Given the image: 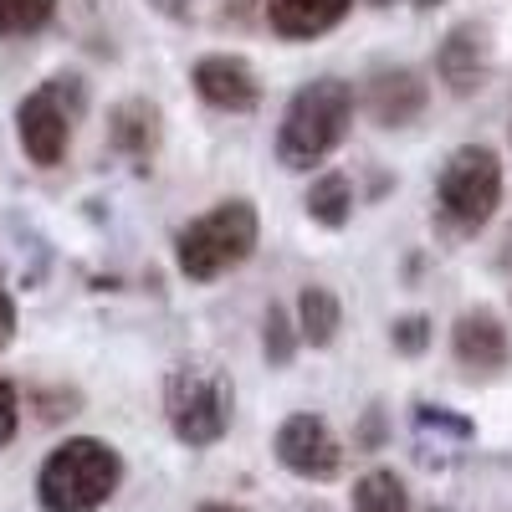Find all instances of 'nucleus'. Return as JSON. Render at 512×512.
<instances>
[{
	"label": "nucleus",
	"mask_w": 512,
	"mask_h": 512,
	"mask_svg": "<svg viewBox=\"0 0 512 512\" xmlns=\"http://www.w3.org/2000/svg\"><path fill=\"white\" fill-rule=\"evenodd\" d=\"M21 431V400H16V384L0 379V446H11Z\"/></svg>",
	"instance_id": "nucleus-20"
},
{
	"label": "nucleus",
	"mask_w": 512,
	"mask_h": 512,
	"mask_svg": "<svg viewBox=\"0 0 512 512\" xmlns=\"http://www.w3.org/2000/svg\"><path fill=\"white\" fill-rule=\"evenodd\" d=\"M364 103L379 128H410L425 113V103H431V88H425V77L415 67H379L369 77Z\"/></svg>",
	"instance_id": "nucleus-10"
},
{
	"label": "nucleus",
	"mask_w": 512,
	"mask_h": 512,
	"mask_svg": "<svg viewBox=\"0 0 512 512\" xmlns=\"http://www.w3.org/2000/svg\"><path fill=\"white\" fill-rule=\"evenodd\" d=\"M16 338V303H11V292L0 287V349H6Z\"/></svg>",
	"instance_id": "nucleus-21"
},
{
	"label": "nucleus",
	"mask_w": 512,
	"mask_h": 512,
	"mask_svg": "<svg viewBox=\"0 0 512 512\" xmlns=\"http://www.w3.org/2000/svg\"><path fill=\"white\" fill-rule=\"evenodd\" d=\"M436 77L446 82L451 98H472L487 88L492 77V41H487V26L477 21H461L446 31L441 52H436Z\"/></svg>",
	"instance_id": "nucleus-8"
},
{
	"label": "nucleus",
	"mask_w": 512,
	"mask_h": 512,
	"mask_svg": "<svg viewBox=\"0 0 512 512\" xmlns=\"http://www.w3.org/2000/svg\"><path fill=\"white\" fill-rule=\"evenodd\" d=\"M72 118H77V82L72 77L41 82L36 93H26L16 108V134H21L26 159L41 169L62 164V154L72 144Z\"/></svg>",
	"instance_id": "nucleus-6"
},
{
	"label": "nucleus",
	"mask_w": 512,
	"mask_h": 512,
	"mask_svg": "<svg viewBox=\"0 0 512 512\" xmlns=\"http://www.w3.org/2000/svg\"><path fill=\"white\" fill-rule=\"evenodd\" d=\"M256 236H262V221H256L251 200H221L216 210L195 216L180 241H175V262L190 282H216L226 272H236L246 256L256 251Z\"/></svg>",
	"instance_id": "nucleus-3"
},
{
	"label": "nucleus",
	"mask_w": 512,
	"mask_h": 512,
	"mask_svg": "<svg viewBox=\"0 0 512 512\" xmlns=\"http://www.w3.org/2000/svg\"><path fill=\"white\" fill-rule=\"evenodd\" d=\"M308 216L318 221V226H328V231H338V226H349V216H354V185H349V175H338V169H328V175H318L313 185H308Z\"/></svg>",
	"instance_id": "nucleus-15"
},
{
	"label": "nucleus",
	"mask_w": 512,
	"mask_h": 512,
	"mask_svg": "<svg viewBox=\"0 0 512 512\" xmlns=\"http://www.w3.org/2000/svg\"><path fill=\"white\" fill-rule=\"evenodd\" d=\"M415 6H441V0H415Z\"/></svg>",
	"instance_id": "nucleus-26"
},
{
	"label": "nucleus",
	"mask_w": 512,
	"mask_h": 512,
	"mask_svg": "<svg viewBox=\"0 0 512 512\" xmlns=\"http://www.w3.org/2000/svg\"><path fill=\"white\" fill-rule=\"evenodd\" d=\"M57 16V0H0V41L31 36Z\"/></svg>",
	"instance_id": "nucleus-17"
},
{
	"label": "nucleus",
	"mask_w": 512,
	"mask_h": 512,
	"mask_svg": "<svg viewBox=\"0 0 512 512\" xmlns=\"http://www.w3.org/2000/svg\"><path fill=\"white\" fill-rule=\"evenodd\" d=\"M164 415H169V431H175L180 446L210 451L231 431L236 390H231V379L221 369L180 364V369H169V379H164Z\"/></svg>",
	"instance_id": "nucleus-4"
},
{
	"label": "nucleus",
	"mask_w": 512,
	"mask_h": 512,
	"mask_svg": "<svg viewBox=\"0 0 512 512\" xmlns=\"http://www.w3.org/2000/svg\"><path fill=\"white\" fill-rule=\"evenodd\" d=\"M354 123V88L344 77H313L292 93L282 128H277V159L282 169H313L349 139Z\"/></svg>",
	"instance_id": "nucleus-1"
},
{
	"label": "nucleus",
	"mask_w": 512,
	"mask_h": 512,
	"mask_svg": "<svg viewBox=\"0 0 512 512\" xmlns=\"http://www.w3.org/2000/svg\"><path fill=\"white\" fill-rule=\"evenodd\" d=\"M108 134H113V149H118V154H128V159L144 164V159L159 149V113H154V103H144V98L118 103Z\"/></svg>",
	"instance_id": "nucleus-13"
},
{
	"label": "nucleus",
	"mask_w": 512,
	"mask_h": 512,
	"mask_svg": "<svg viewBox=\"0 0 512 512\" xmlns=\"http://www.w3.org/2000/svg\"><path fill=\"white\" fill-rule=\"evenodd\" d=\"M369 6H395V0H369Z\"/></svg>",
	"instance_id": "nucleus-25"
},
{
	"label": "nucleus",
	"mask_w": 512,
	"mask_h": 512,
	"mask_svg": "<svg viewBox=\"0 0 512 512\" xmlns=\"http://www.w3.org/2000/svg\"><path fill=\"white\" fill-rule=\"evenodd\" d=\"M297 344H303V338H297V323L272 303L267 308V318H262V354H267V364H292V354H297Z\"/></svg>",
	"instance_id": "nucleus-18"
},
{
	"label": "nucleus",
	"mask_w": 512,
	"mask_h": 512,
	"mask_svg": "<svg viewBox=\"0 0 512 512\" xmlns=\"http://www.w3.org/2000/svg\"><path fill=\"white\" fill-rule=\"evenodd\" d=\"M390 338H395V349L400 354H425L431 349V318L425 313H410V318H395V328H390Z\"/></svg>",
	"instance_id": "nucleus-19"
},
{
	"label": "nucleus",
	"mask_w": 512,
	"mask_h": 512,
	"mask_svg": "<svg viewBox=\"0 0 512 512\" xmlns=\"http://www.w3.org/2000/svg\"><path fill=\"white\" fill-rule=\"evenodd\" d=\"M195 93L210 103V108H221V113H251L256 103H262V82H256L251 62L246 57H231V52H216V57H200L195 72Z\"/></svg>",
	"instance_id": "nucleus-9"
},
{
	"label": "nucleus",
	"mask_w": 512,
	"mask_h": 512,
	"mask_svg": "<svg viewBox=\"0 0 512 512\" xmlns=\"http://www.w3.org/2000/svg\"><path fill=\"white\" fill-rule=\"evenodd\" d=\"M431 512H446V507H431Z\"/></svg>",
	"instance_id": "nucleus-27"
},
{
	"label": "nucleus",
	"mask_w": 512,
	"mask_h": 512,
	"mask_svg": "<svg viewBox=\"0 0 512 512\" xmlns=\"http://www.w3.org/2000/svg\"><path fill=\"white\" fill-rule=\"evenodd\" d=\"M195 512H246V507H236V502H200Z\"/></svg>",
	"instance_id": "nucleus-24"
},
{
	"label": "nucleus",
	"mask_w": 512,
	"mask_h": 512,
	"mask_svg": "<svg viewBox=\"0 0 512 512\" xmlns=\"http://www.w3.org/2000/svg\"><path fill=\"white\" fill-rule=\"evenodd\" d=\"M436 205L451 231L461 236H477L502 205V159L487 144H461L446 169H441V185H436Z\"/></svg>",
	"instance_id": "nucleus-5"
},
{
	"label": "nucleus",
	"mask_w": 512,
	"mask_h": 512,
	"mask_svg": "<svg viewBox=\"0 0 512 512\" xmlns=\"http://www.w3.org/2000/svg\"><path fill=\"white\" fill-rule=\"evenodd\" d=\"M354 0H267V21L282 41H313L349 16Z\"/></svg>",
	"instance_id": "nucleus-12"
},
{
	"label": "nucleus",
	"mask_w": 512,
	"mask_h": 512,
	"mask_svg": "<svg viewBox=\"0 0 512 512\" xmlns=\"http://www.w3.org/2000/svg\"><path fill=\"white\" fill-rule=\"evenodd\" d=\"M277 461L303 482H333L344 472V441L333 436L323 415H287L277 425Z\"/></svg>",
	"instance_id": "nucleus-7"
},
{
	"label": "nucleus",
	"mask_w": 512,
	"mask_h": 512,
	"mask_svg": "<svg viewBox=\"0 0 512 512\" xmlns=\"http://www.w3.org/2000/svg\"><path fill=\"white\" fill-rule=\"evenodd\" d=\"M451 354L461 369H472V374H497L512 364V338L502 328L497 313L477 308V313H461L456 328H451Z\"/></svg>",
	"instance_id": "nucleus-11"
},
{
	"label": "nucleus",
	"mask_w": 512,
	"mask_h": 512,
	"mask_svg": "<svg viewBox=\"0 0 512 512\" xmlns=\"http://www.w3.org/2000/svg\"><path fill=\"white\" fill-rule=\"evenodd\" d=\"M154 11H164V16H190V0H154Z\"/></svg>",
	"instance_id": "nucleus-22"
},
{
	"label": "nucleus",
	"mask_w": 512,
	"mask_h": 512,
	"mask_svg": "<svg viewBox=\"0 0 512 512\" xmlns=\"http://www.w3.org/2000/svg\"><path fill=\"white\" fill-rule=\"evenodd\" d=\"M123 482V456L98 436L62 441L36 472L41 512H98Z\"/></svg>",
	"instance_id": "nucleus-2"
},
{
	"label": "nucleus",
	"mask_w": 512,
	"mask_h": 512,
	"mask_svg": "<svg viewBox=\"0 0 512 512\" xmlns=\"http://www.w3.org/2000/svg\"><path fill=\"white\" fill-rule=\"evenodd\" d=\"M354 512H410L405 477H395L390 466H374L354 482Z\"/></svg>",
	"instance_id": "nucleus-16"
},
{
	"label": "nucleus",
	"mask_w": 512,
	"mask_h": 512,
	"mask_svg": "<svg viewBox=\"0 0 512 512\" xmlns=\"http://www.w3.org/2000/svg\"><path fill=\"white\" fill-rule=\"evenodd\" d=\"M338 328H344V303L328 287H303L297 292V338L313 349H328Z\"/></svg>",
	"instance_id": "nucleus-14"
},
{
	"label": "nucleus",
	"mask_w": 512,
	"mask_h": 512,
	"mask_svg": "<svg viewBox=\"0 0 512 512\" xmlns=\"http://www.w3.org/2000/svg\"><path fill=\"white\" fill-rule=\"evenodd\" d=\"M364 446H379V410H369V420H364V436H359Z\"/></svg>",
	"instance_id": "nucleus-23"
}]
</instances>
